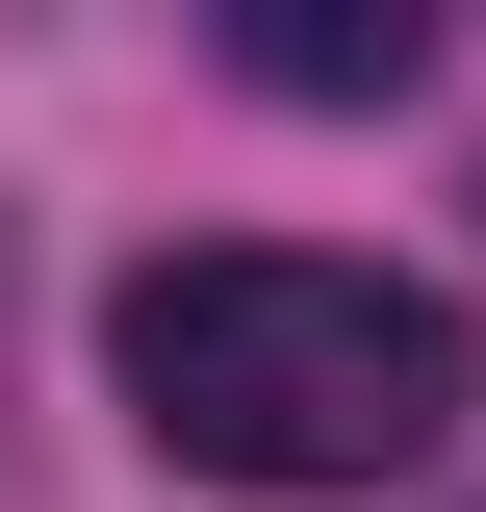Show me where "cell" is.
Instances as JSON below:
<instances>
[{
  "instance_id": "6da1fadb",
  "label": "cell",
  "mask_w": 486,
  "mask_h": 512,
  "mask_svg": "<svg viewBox=\"0 0 486 512\" xmlns=\"http://www.w3.org/2000/svg\"><path fill=\"white\" fill-rule=\"evenodd\" d=\"M103 384L180 487H410L435 436L486 410V333L384 256H307V231H205V256H128L103 282Z\"/></svg>"
},
{
  "instance_id": "7a4b0ae2",
  "label": "cell",
  "mask_w": 486,
  "mask_h": 512,
  "mask_svg": "<svg viewBox=\"0 0 486 512\" xmlns=\"http://www.w3.org/2000/svg\"><path fill=\"white\" fill-rule=\"evenodd\" d=\"M231 77H256V103H410V77H435V26H410V0H256V26H231Z\"/></svg>"
}]
</instances>
